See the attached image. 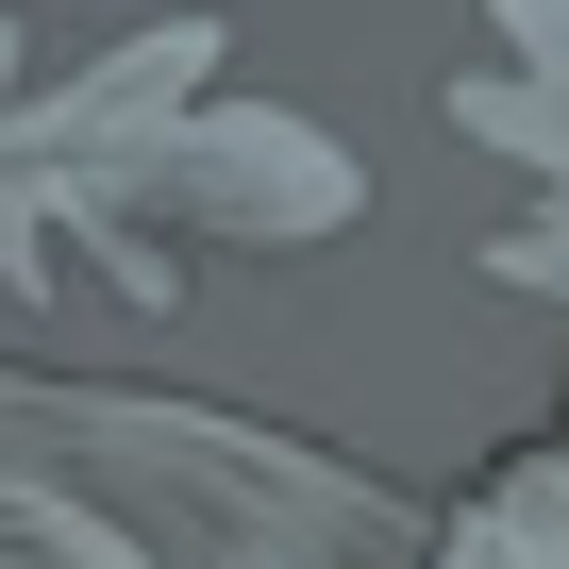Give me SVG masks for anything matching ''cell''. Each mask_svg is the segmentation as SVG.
<instances>
[{"instance_id":"1","label":"cell","mask_w":569,"mask_h":569,"mask_svg":"<svg viewBox=\"0 0 569 569\" xmlns=\"http://www.w3.org/2000/svg\"><path fill=\"white\" fill-rule=\"evenodd\" d=\"M452 569H569V436H552V452H519V469L469 502Z\"/></svg>"}]
</instances>
